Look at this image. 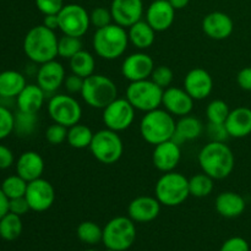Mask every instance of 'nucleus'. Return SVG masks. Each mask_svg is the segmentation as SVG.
Segmentation results:
<instances>
[{"label": "nucleus", "mask_w": 251, "mask_h": 251, "mask_svg": "<svg viewBox=\"0 0 251 251\" xmlns=\"http://www.w3.org/2000/svg\"><path fill=\"white\" fill-rule=\"evenodd\" d=\"M199 164L203 173L215 180L226 179L234 169V153L225 142L210 141L199 153Z\"/></svg>", "instance_id": "f257e3e1"}, {"label": "nucleus", "mask_w": 251, "mask_h": 251, "mask_svg": "<svg viewBox=\"0 0 251 251\" xmlns=\"http://www.w3.org/2000/svg\"><path fill=\"white\" fill-rule=\"evenodd\" d=\"M24 51L33 63L42 64L54 60L58 56V37L44 25L34 26L24 39Z\"/></svg>", "instance_id": "f03ea898"}, {"label": "nucleus", "mask_w": 251, "mask_h": 251, "mask_svg": "<svg viewBox=\"0 0 251 251\" xmlns=\"http://www.w3.org/2000/svg\"><path fill=\"white\" fill-rule=\"evenodd\" d=\"M129 36L124 27L110 24L96 29L92 46L96 54L105 60H115L120 58L129 46Z\"/></svg>", "instance_id": "7ed1b4c3"}, {"label": "nucleus", "mask_w": 251, "mask_h": 251, "mask_svg": "<svg viewBox=\"0 0 251 251\" xmlns=\"http://www.w3.org/2000/svg\"><path fill=\"white\" fill-rule=\"evenodd\" d=\"M176 125V123L171 113L166 109L157 108L145 113L140 122V134L145 141L156 146L173 139Z\"/></svg>", "instance_id": "20e7f679"}, {"label": "nucleus", "mask_w": 251, "mask_h": 251, "mask_svg": "<svg viewBox=\"0 0 251 251\" xmlns=\"http://www.w3.org/2000/svg\"><path fill=\"white\" fill-rule=\"evenodd\" d=\"M81 97L91 108L104 109L118 98L117 85L108 76L93 74L85 78Z\"/></svg>", "instance_id": "39448f33"}, {"label": "nucleus", "mask_w": 251, "mask_h": 251, "mask_svg": "<svg viewBox=\"0 0 251 251\" xmlns=\"http://www.w3.org/2000/svg\"><path fill=\"white\" fill-rule=\"evenodd\" d=\"M154 196L161 205L168 207L181 205L190 196L189 179L174 171L164 173L154 186Z\"/></svg>", "instance_id": "423d86ee"}, {"label": "nucleus", "mask_w": 251, "mask_h": 251, "mask_svg": "<svg viewBox=\"0 0 251 251\" xmlns=\"http://www.w3.org/2000/svg\"><path fill=\"white\" fill-rule=\"evenodd\" d=\"M163 92V88L156 85L151 78H146L130 82L125 98L135 109L147 113L161 107Z\"/></svg>", "instance_id": "0eeeda50"}, {"label": "nucleus", "mask_w": 251, "mask_h": 251, "mask_svg": "<svg viewBox=\"0 0 251 251\" xmlns=\"http://www.w3.org/2000/svg\"><path fill=\"white\" fill-rule=\"evenodd\" d=\"M136 239V228L134 221L130 217L119 216L105 225L103 228L102 242L107 249L125 251L134 244Z\"/></svg>", "instance_id": "6e6552de"}, {"label": "nucleus", "mask_w": 251, "mask_h": 251, "mask_svg": "<svg viewBox=\"0 0 251 251\" xmlns=\"http://www.w3.org/2000/svg\"><path fill=\"white\" fill-rule=\"evenodd\" d=\"M90 151L98 162L103 164H114L122 158L124 144L117 131L103 129L93 134Z\"/></svg>", "instance_id": "1a4fd4ad"}, {"label": "nucleus", "mask_w": 251, "mask_h": 251, "mask_svg": "<svg viewBox=\"0 0 251 251\" xmlns=\"http://www.w3.org/2000/svg\"><path fill=\"white\" fill-rule=\"evenodd\" d=\"M48 114L54 123L70 127L80 123L82 108L73 96L55 95L49 100Z\"/></svg>", "instance_id": "9d476101"}, {"label": "nucleus", "mask_w": 251, "mask_h": 251, "mask_svg": "<svg viewBox=\"0 0 251 251\" xmlns=\"http://www.w3.org/2000/svg\"><path fill=\"white\" fill-rule=\"evenodd\" d=\"M59 29L66 36L81 37L87 33L91 26L90 14L78 4L64 5L58 14Z\"/></svg>", "instance_id": "9b49d317"}, {"label": "nucleus", "mask_w": 251, "mask_h": 251, "mask_svg": "<svg viewBox=\"0 0 251 251\" xmlns=\"http://www.w3.org/2000/svg\"><path fill=\"white\" fill-rule=\"evenodd\" d=\"M135 110L126 98H117L103 109V123L107 129L117 132L124 131L134 123Z\"/></svg>", "instance_id": "f8f14e48"}, {"label": "nucleus", "mask_w": 251, "mask_h": 251, "mask_svg": "<svg viewBox=\"0 0 251 251\" xmlns=\"http://www.w3.org/2000/svg\"><path fill=\"white\" fill-rule=\"evenodd\" d=\"M25 198L28 201V205L34 212H44L53 206L55 201V191L53 185L43 178L29 181L27 185Z\"/></svg>", "instance_id": "ddd939ff"}, {"label": "nucleus", "mask_w": 251, "mask_h": 251, "mask_svg": "<svg viewBox=\"0 0 251 251\" xmlns=\"http://www.w3.org/2000/svg\"><path fill=\"white\" fill-rule=\"evenodd\" d=\"M154 69L153 59L144 51L127 55L122 64V75L130 82L151 77Z\"/></svg>", "instance_id": "4468645a"}, {"label": "nucleus", "mask_w": 251, "mask_h": 251, "mask_svg": "<svg viewBox=\"0 0 251 251\" xmlns=\"http://www.w3.org/2000/svg\"><path fill=\"white\" fill-rule=\"evenodd\" d=\"M110 12L114 24L129 28L141 20L144 15V2L142 0H113Z\"/></svg>", "instance_id": "2eb2a0df"}, {"label": "nucleus", "mask_w": 251, "mask_h": 251, "mask_svg": "<svg viewBox=\"0 0 251 251\" xmlns=\"http://www.w3.org/2000/svg\"><path fill=\"white\" fill-rule=\"evenodd\" d=\"M184 90L193 97L194 100H205L213 90L212 76L205 69H193L184 78Z\"/></svg>", "instance_id": "dca6fc26"}, {"label": "nucleus", "mask_w": 251, "mask_h": 251, "mask_svg": "<svg viewBox=\"0 0 251 251\" xmlns=\"http://www.w3.org/2000/svg\"><path fill=\"white\" fill-rule=\"evenodd\" d=\"M181 158L180 145L176 144L174 140H168L162 144L156 145L152 153L153 166L159 172L168 173L173 172L178 167Z\"/></svg>", "instance_id": "f3484780"}, {"label": "nucleus", "mask_w": 251, "mask_h": 251, "mask_svg": "<svg viewBox=\"0 0 251 251\" xmlns=\"http://www.w3.org/2000/svg\"><path fill=\"white\" fill-rule=\"evenodd\" d=\"M65 77L63 64L54 59L39 66L37 71V85L46 93H54L64 85Z\"/></svg>", "instance_id": "a211bd4d"}, {"label": "nucleus", "mask_w": 251, "mask_h": 251, "mask_svg": "<svg viewBox=\"0 0 251 251\" xmlns=\"http://www.w3.org/2000/svg\"><path fill=\"white\" fill-rule=\"evenodd\" d=\"M176 19V9L168 0H153L147 7L146 21L156 32L167 31Z\"/></svg>", "instance_id": "6ab92c4d"}, {"label": "nucleus", "mask_w": 251, "mask_h": 251, "mask_svg": "<svg viewBox=\"0 0 251 251\" xmlns=\"http://www.w3.org/2000/svg\"><path fill=\"white\" fill-rule=\"evenodd\" d=\"M162 105L164 109L176 117H185L194 108V100L184 88L168 87L163 92Z\"/></svg>", "instance_id": "aec40b11"}, {"label": "nucleus", "mask_w": 251, "mask_h": 251, "mask_svg": "<svg viewBox=\"0 0 251 251\" xmlns=\"http://www.w3.org/2000/svg\"><path fill=\"white\" fill-rule=\"evenodd\" d=\"M234 24L229 15L222 11H213L202 20V31L215 41H223L233 33Z\"/></svg>", "instance_id": "412c9836"}, {"label": "nucleus", "mask_w": 251, "mask_h": 251, "mask_svg": "<svg viewBox=\"0 0 251 251\" xmlns=\"http://www.w3.org/2000/svg\"><path fill=\"white\" fill-rule=\"evenodd\" d=\"M161 212V202L152 196H139L129 203L127 213L134 222L147 223L156 220Z\"/></svg>", "instance_id": "4be33fe9"}, {"label": "nucleus", "mask_w": 251, "mask_h": 251, "mask_svg": "<svg viewBox=\"0 0 251 251\" xmlns=\"http://www.w3.org/2000/svg\"><path fill=\"white\" fill-rule=\"evenodd\" d=\"M44 172V161L38 152L27 151L19 157L16 162V173L27 183L42 178Z\"/></svg>", "instance_id": "5701e85b"}, {"label": "nucleus", "mask_w": 251, "mask_h": 251, "mask_svg": "<svg viewBox=\"0 0 251 251\" xmlns=\"http://www.w3.org/2000/svg\"><path fill=\"white\" fill-rule=\"evenodd\" d=\"M228 134L234 139H243L251 134V109L248 107H238L230 110L226 120Z\"/></svg>", "instance_id": "b1692460"}, {"label": "nucleus", "mask_w": 251, "mask_h": 251, "mask_svg": "<svg viewBox=\"0 0 251 251\" xmlns=\"http://www.w3.org/2000/svg\"><path fill=\"white\" fill-rule=\"evenodd\" d=\"M216 210L222 217L235 218L243 215L247 203L244 198L234 191H225L221 193L216 199Z\"/></svg>", "instance_id": "393cba45"}, {"label": "nucleus", "mask_w": 251, "mask_h": 251, "mask_svg": "<svg viewBox=\"0 0 251 251\" xmlns=\"http://www.w3.org/2000/svg\"><path fill=\"white\" fill-rule=\"evenodd\" d=\"M46 92L38 85H26L16 97L19 110L27 113H38L43 107Z\"/></svg>", "instance_id": "a878e982"}, {"label": "nucleus", "mask_w": 251, "mask_h": 251, "mask_svg": "<svg viewBox=\"0 0 251 251\" xmlns=\"http://www.w3.org/2000/svg\"><path fill=\"white\" fill-rule=\"evenodd\" d=\"M203 132V124L199 118L185 115L181 117L176 122V132H174L173 139L176 144L181 145L183 142L193 141L199 139Z\"/></svg>", "instance_id": "bb28decb"}, {"label": "nucleus", "mask_w": 251, "mask_h": 251, "mask_svg": "<svg viewBox=\"0 0 251 251\" xmlns=\"http://www.w3.org/2000/svg\"><path fill=\"white\" fill-rule=\"evenodd\" d=\"M127 36H129V42L135 48L144 50L154 43L156 31L147 24V21L140 20L139 22L129 27Z\"/></svg>", "instance_id": "cd10ccee"}, {"label": "nucleus", "mask_w": 251, "mask_h": 251, "mask_svg": "<svg viewBox=\"0 0 251 251\" xmlns=\"http://www.w3.org/2000/svg\"><path fill=\"white\" fill-rule=\"evenodd\" d=\"M26 85V78L19 71H2L0 73V98L17 97Z\"/></svg>", "instance_id": "c85d7f7f"}, {"label": "nucleus", "mask_w": 251, "mask_h": 251, "mask_svg": "<svg viewBox=\"0 0 251 251\" xmlns=\"http://www.w3.org/2000/svg\"><path fill=\"white\" fill-rule=\"evenodd\" d=\"M69 60H70L71 73L75 74V75L86 78L95 74L96 60L95 56L90 51L82 49Z\"/></svg>", "instance_id": "c756f323"}, {"label": "nucleus", "mask_w": 251, "mask_h": 251, "mask_svg": "<svg viewBox=\"0 0 251 251\" xmlns=\"http://www.w3.org/2000/svg\"><path fill=\"white\" fill-rule=\"evenodd\" d=\"M93 134H95V132H92V130H91L87 125L77 123V124L69 127L68 139H66V141H68V144L70 145L73 149H87V147H90L91 142H92Z\"/></svg>", "instance_id": "7c9ffc66"}, {"label": "nucleus", "mask_w": 251, "mask_h": 251, "mask_svg": "<svg viewBox=\"0 0 251 251\" xmlns=\"http://www.w3.org/2000/svg\"><path fill=\"white\" fill-rule=\"evenodd\" d=\"M37 125H38L37 113H27L22 112V110H17V113L15 114L14 131L17 136H31L36 131Z\"/></svg>", "instance_id": "2f4dec72"}, {"label": "nucleus", "mask_w": 251, "mask_h": 251, "mask_svg": "<svg viewBox=\"0 0 251 251\" xmlns=\"http://www.w3.org/2000/svg\"><path fill=\"white\" fill-rule=\"evenodd\" d=\"M21 216H17L12 212H7L0 220V238L7 242L17 239L22 233Z\"/></svg>", "instance_id": "473e14b6"}, {"label": "nucleus", "mask_w": 251, "mask_h": 251, "mask_svg": "<svg viewBox=\"0 0 251 251\" xmlns=\"http://www.w3.org/2000/svg\"><path fill=\"white\" fill-rule=\"evenodd\" d=\"M215 179L211 178L210 176H207L206 173H200L195 174L194 176H191L189 179V193L190 196L194 198H207L212 194L213 188H215V184H213Z\"/></svg>", "instance_id": "72a5a7b5"}, {"label": "nucleus", "mask_w": 251, "mask_h": 251, "mask_svg": "<svg viewBox=\"0 0 251 251\" xmlns=\"http://www.w3.org/2000/svg\"><path fill=\"white\" fill-rule=\"evenodd\" d=\"M76 233H77L78 239L88 245H95L103 239V229L91 221L80 223Z\"/></svg>", "instance_id": "f704fd0d"}, {"label": "nucleus", "mask_w": 251, "mask_h": 251, "mask_svg": "<svg viewBox=\"0 0 251 251\" xmlns=\"http://www.w3.org/2000/svg\"><path fill=\"white\" fill-rule=\"evenodd\" d=\"M27 183L24 178L16 174V176H10L7 178L4 179V181L1 183V190L4 191L5 195L7 196V199H16L25 196L27 190Z\"/></svg>", "instance_id": "c9c22d12"}, {"label": "nucleus", "mask_w": 251, "mask_h": 251, "mask_svg": "<svg viewBox=\"0 0 251 251\" xmlns=\"http://www.w3.org/2000/svg\"><path fill=\"white\" fill-rule=\"evenodd\" d=\"M80 50H82V42L78 37L64 34L58 39V55L60 58L71 59Z\"/></svg>", "instance_id": "e433bc0d"}, {"label": "nucleus", "mask_w": 251, "mask_h": 251, "mask_svg": "<svg viewBox=\"0 0 251 251\" xmlns=\"http://www.w3.org/2000/svg\"><path fill=\"white\" fill-rule=\"evenodd\" d=\"M230 109L227 103L222 100H215L208 103L206 108V117L208 123H218L223 124L229 115Z\"/></svg>", "instance_id": "4c0bfd02"}, {"label": "nucleus", "mask_w": 251, "mask_h": 251, "mask_svg": "<svg viewBox=\"0 0 251 251\" xmlns=\"http://www.w3.org/2000/svg\"><path fill=\"white\" fill-rule=\"evenodd\" d=\"M151 78L156 85H158L159 87L166 90V88L171 87L172 82H173L174 78V74L173 70H172L169 66L166 65H159V66H154L153 71L151 74Z\"/></svg>", "instance_id": "58836bf2"}, {"label": "nucleus", "mask_w": 251, "mask_h": 251, "mask_svg": "<svg viewBox=\"0 0 251 251\" xmlns=\"http://www.w3.org/2000/svg\"><path fill=\"white\" fill-rule=\"evenodd\" d=\"M90 21L92 26H95L96 28H102V27L108 26V25L112 24L113 16L110 9L107 7H95V9L91 11L90 14Z\"/></svg>", "instance_id": "ea45409f"}, {"label": "nucleus", "mask_w": 251, "mask_h": 251, "mask_svg": "<svg viewBox=\"0 0 251 251\" xmlns=\"http://www.w3.org/2000/svg\"><path fill=\"white\" fill-rule=\"evenodd\" d=\"M15 115L5 105L0 104V140L6 139L14 131Z\"/></svg>", "instance_id": "a19ab883"}, {"label": "nucleus", "mask_w": 251, "mask_h": 251, "mask_svg": "<svg viewBox=\"0 0 251 251\" xmlns=\"http://www.w3.org/2000/svg\"><path fill=\"white\" fill-rule=\"evenodd\" d=\"M68 130L69 127L54 123V124L50 125L46 131L47 141L51 145L63 144V142L66 141V139H68Z\"/></svg>", "instance_id": "79ce46f5"}, {"label": "nucleus", "mask_w": 251, "mask_h": 251, "mask_svg": "<svg viewBox=\"0 0 251 251\" xmlns=\"http://www.w3.org/2000/svg\"><path fill=\"white\" fill-rule=\"evenodd\" d=\"M206 134L211 141L216 142H226L229 139V134L226 124H218V123H208L206 126Z\"/></svg>", "instance_id": "37998d69"}, {"label": "nucleus", "mask_w": 251, "mask_h": 251, "mask_svg": "<svg viewBox=\"0 0 251 251\" xmlns=\"http://www.w3.org/2000/svg\"><path fill=\"white\" fill-rule=\"evenodd\" d=\"M36 6L43 15H55L64 7V0H36Z\"/></svg>", "instance_id": "c03bdc74"}, {"label": "nucleus", "mask_w": 251, "mask_h": 251, "mask_svg": "<svg viewBox=\"0 0 251 251\" xmlns=\"http://www.w3.org/2000/svg\"><path fill=\"white\" fill-rule=\"evenodd\" d=\"M220 251H250L249 243L242 237L229 238L223 243Z\"/></svg>", "instance_id": "a18cd8bd"}, {"label": "nucleus", "mask_w": 251, "mask_h": 251, "mask_svg": "<svg viewBox=\"0 0 251 251\" xmlns=\"http://www.w3.org/2000/svg\"><path fill=\"white\" fill-rule=\"evenodd\" d=\"M83 82H85V78L81 77V76L75 75V74H71V75L66 76L65 81H64V87L71 95H75V93H80L82 91Z\"/></svg>", "instance_id": "49530a36"}, {"label": "nucleus", "mask_w": 251, "mask_h": 251, "mask_svg": "<svg viewBox=\"0 0 251 251\" xmlns=\"http://www.w3.org/2000/svg\"><path fill=\"white\" fill-rule=\"evenodd\" d=\"M29 210H31V207H29L28 201H27V199L25 196L16 199H10L9 200V212L15 213L17 216H24Z\"/></svg>", "instance_id": "de8ad7c7"}, {"label": "nucleus", "mask_w": 251, "mask_h": 251, "mask_svg": "<svg viewBox=\"0 0 251 251\" xmlns=\"http://www.w3.org/2000/svg\"><path fill=\"white\" fill-rule=\"evenodd\" d=\"M237 82L242 90L251 91V66H247L238 73Z\"/></svg>", "instance_id": "09e8293b"}, {"label": "nucleus", "mask_w": 251, "mask_h": 251, "mask_svg": "<svg viewBox=\"0 0 251 251\" xmlns=\"http://www.w3.org/2000/svg\"><path fill=\"white\" fill-rule=\"evenodd\" d=\"M15 157L9 147L0 145V169H7L14 164Z\"/></svg>", "instance_id": "8fccbe9b"}, {"label": "nucleus", "mask_w": 251, "mask_h": 251, "mask_svg": "<svg viewBox=\"0 0 251 251\" xmlns=\"http://www.w3.org/2000/svg\"><path fill=\"white\" fill-rule=\"evenodd\" d=\"M43 25L46 27H48L51 31H55L59 28V17L58 14L55 15H44Z\"/></svg>", "instance_id": "3c124183"}, {"label": "nucleus", "mask_w": 251, "mask_h": 251, "mask_svg": "<svg viewBox=\"0 0 251 251\" xmlns=\"http://www.w3.org/2000/svg\"><path fill=\"white\" fill-rule=\"evenodd\" d=\"M9 212V199L0 188V220Z\"/></svg>", "instance_id": "603ef678"}, {"label": "nucleus", "mask_w": 251, "mask_h": 251, "mask_svg": "<svg viewBox=\"0 0 251 251\" xmlns=\"http://www.w3.org/2000/svg\"><path fill=\"white\" fill-rule=\"evenodd\" d=\"M168 1L171 2V5L174 7V9L180 10V9H184V7L188 6L189 2H190V0H168Z\"/></svg>", "instance_id": "864d4df0"}, {"label": "nucleus", "mask_w": 251, "mask_h": 251, "mask_svg": "<svg viewBox=\"0 0 251 251\" xmlns=\"http://www.w3.org/2000/svg\"><path fill=\"white\" fill-rule=\"evenodd\" d=\"M85 251H97V250H95V249H87V250H85Z\"/></svg>", "instance_id": "5fc2aeb1"}, {"label": "nucleus", "mask_w": 251, "mask_h": 251, "mask_svg": "<svg viewBox=\"0 0 251 251\" xmlns=\"http://www.w3.org/2000/svg\"><path fill=\"white\" fill-rule=\"evenodd\" d=\"M105 251H115V250H112V249H107Z\"/></svg>", "instance_id": "6e6d98bb"}]
</instances>
